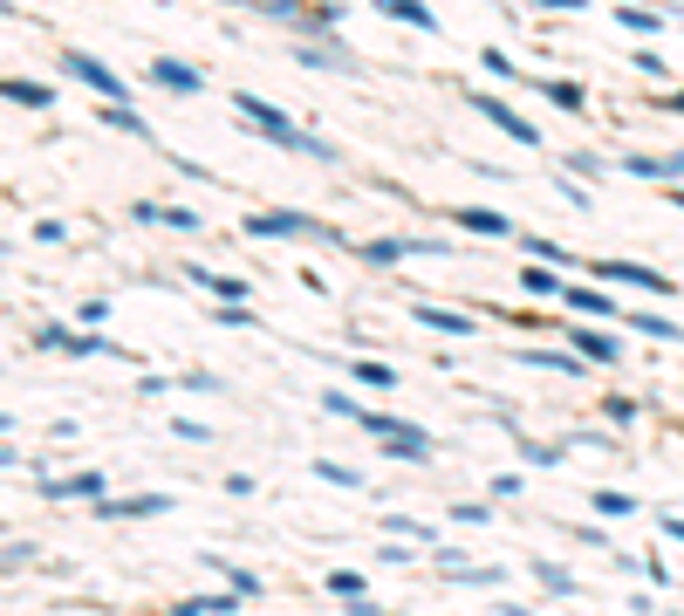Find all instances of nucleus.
<instances>
[{"instance_id":"nucleus-11","label":"nucleus","mask_w":684,"mask_h":616,"mask_svg":"<svg viewBox=\"0 0 684 616\" xmlns=\"http://www.w3.org/2000/svg\"><path fill=\"white\" fill-rule=\"evenodd\" d=\"M151 75H158L165 90H179V96H199V69H185V62H158Z\"/></svg>"},{"instance_id":"nucleus-3","label":"nucleus","mask_w":684,"mask_h":616,"mask_svg":"<svg viewBox=\"0 0 684 616\" xmlns=\"http://www.w3.org/2000/svg\"><path fill=\"white\" fill-rule=\"evenodd\" d=\"M466 103H472L479 117H493V123H500L506 138H520V144H541V131H535V123H527V117H514V110H506L500 96H466Z\"/></svg>"},{"instance_id":"nucleus-23","label":"nucleus","mask_w":684,"mask_h":616,"mask_svg":"<svg viewBox=\"0 0 684 616\" xmlns=\"http://www.w3.org/2000/svg\"><path fill=\"white\" fill-rule=\"evenodd\" d=\"M28 555H35L28 542H8V555H0V569H8V576H21V561H28Z\"/></svg>"},{"instance_id":"nucleus-14","label":"nucleus","mask_w":684,"mask_h":616,"mask_svg":"<svg viewBox=\"0 0 684 616\" xmlns=\"http://www.w3.org/2000/svg\"><path fill=\"white\" fill-rule=\"evenodd\" d=\"M629 329H637V336H657V343H684V329L664 322V316H629Z\"/></svg>"},{"instance_id":"nucleus-4","label":"nucleus","mask_w":684,"mask_h":616,"mask_svg":"<svg viewBox=\"0 0 684 616\" xmlns=\"http://www.w3.org/2000/svg\"><path fill=\"white\" fill-rule=\"evenodd\" d=\"M602 281H629V288H644V295H671L677 288V281L650 274V268H629V261H602Z\"/></svg>"},{"instance_id":"nucleus-13","label":"nucleus","mask_w":684,"mask_h":616,"mask_svg":"<svg viewBox=\"0 0 684 616\" xmlns=\"http://www.w3.org/2000/svg\"><path fill=\"white\" fill-rule=\"evenodd\" d=\"M575 350L596 356V364H616V336H596V329H575Z\"/></svg>"},{"instance_id":"nucleus-17","label":"nucleus","mask_w":684,"mask_h":616,"mask_svg":"<svg viewBox=\"0 0 684 616\" xmlns=\"http://www.w3.org/2000/svg\"><path fill=\"white\" fill-rule=\"evenodd\" d=\"M8 103H28V110H48V90H41V83H8Z\"/></svg>"},{"instance_id":"nucleus-1","label":"nucleus","mask_w":684,"mask_h":616,"mask_svg":"<svg viewBox=\"0 0 684 616\" xmlns=\"http://www.w3.org/2000/svg\"><path fill=\"white\" fill-rule=\"evenodd\" d=\"M233 110H240V117H247L267 144H281V151H309V158H336V151H328L322 138H309L301 123H288V117L274 110V103H261V96H247V90H240V96H233Z\"/></svg>"},{"instance_id":"nucleus-18","label":"nucleus","mask_w":684,"mask_h":616,"mask_svg":"<svg viewBox=\"0 0 684 616\" xmlns=\"http://www.w3.org/2000/svg\"><path fill=\"white\" fill-rule=\"evenodd\" d=\"M185 609H192V616H233L240 603H233V596H192Z\"/></svg>"},{"instance_id":"nucleus-10","label":"nucleus","mask_w":684,"mask_h":616,"mask_svg":"<svg viewBox=\"0 0 684 616\" xmlns=\"http://www.w3.org/2000/svg\"><path fill=\"white\" fill-rule=\"evenodd\" d=\"M391 452H397V459H432V439H424L418 425H397V431H391Z\"/></svg>"},{"instance_id":"nucleus-15","label":"nucleus","mask_w":684,"mask_h":616,"mask_svg":"<svg viewBox=\"0 0 684 616\" xmlns=\"http://www.w3.org/2000/svg\"><path fill=\"white\" fill-rule=\"evenodd\" d=\"M171 500L165 494H144V500H104V513H110V521H117V513H165Z\"/></svg>"},{"instance_id":"nucleus-19","label":"nucleus","mask_w":684,"mask_h":616,"mask_svg":"<svg viewBox=\"0 0 684 616\" xmlns=\"http://www.w3.org/2000/svg\"><path fill=\"white\" fill-rule=\"evenodd\" d=\"M520 288H527V295H554V288H562V281H554L548 268H527V274H520Z\"/></svg>"},{"instance_id":"nucleus-21","label":"nucleus","mask_w":684,"mask_h":616,"mask_svg":"<svg viewBox=\"0 0 684 616\" xmlns=\"http://www.w3.org/2000/svg\"><path fill=\"white\" fill-rule=\"evenodd\" d=\"M328 589H336V596H357V603H363V576H357V569H336V576H328Z\"/></svg>"},{"instance_id":"nucleus-25","label":"nucleus","mask_w":684,"mask_h":616,"mask_svg":"<svg viewBox=\"0 0 684 616\" xmlns=\"http://www.w3.org/2000/svg\"><path fill=\"white\" fill-rule=\"evenodd\" d=\"M629 507H637L629 494H596V513H629Z\"/></svg>"},{"instance_id":"nucleus-9","label":"nucleus","mask_w":684,"mask_h":616,"mask_svg":"<svg viewBox=\"0 0 684 616\" xmlns=\"http://www.w3.org/2000/svg\"><path fill=\"white\" fill-rule=\"evenodd\" d=\"M459 226H466V234H487V240H500V234H506V220H500V213H487V205H459Z\"/></svg>"},{"instance_id":"nucleus-22","label":"nucleus","mask_w":684,"mask_h":616,"mask_svg":"<svg viewBox=\"0 0 684 616\" xmlns=\"http://www.w3.org/2000/svg\"><path fill=\"white\" fill-rule=\"evenodd\" d=\"M616 21H623V28H637V35L657 28V14H644V8H616Z\"/></svg>"},{"instance_id":"nucleus-16","label":"nucleus","mask_w":684,"mask_h":616,"mask_svg":"<svg viewBox=\"0 0 684 616\" xmlns=\"http://www.w3.org/2000/svg\"><path fill=\"white\" fill-rule=\"evenodd\" d=\"M104 123H117V131H131V138H151V123H144L137 110H123V103H110V110H104Z\"/></svg>"},{"instance_id":"nucleus-6","label":"nucleus","mask_w":684,"mask_h":616,"mask_svg":"<svg viewBox=\"0 0 684 616\" xmlns=\"http://www.w3.org/2000/svg\"><path fill=\"white\" fill-rule=\"evenodd\" d=\"M411 316H418L424 329H445V336H472V316H452V308H432V301H418Z\"/></svg>"},{"instance_id":"nucleus-27","label":"nucleus","mask_w":684,"mask_h":616,"mask_svg":"<svg viewBox=\"0 0 684 616\" xmlns=\"http://www.w3.org/2000/svg\"><path fill=\"white\" fill-rule=\"evenodd\" d=\"M535 8H554V14H568V8H581V0H535Z\"/></svg>"},{"instance_id":"nucleus-26","label":"nucleus","mask_w":684,"mask_h":616,"mask_svg":"<svg viewBox=\"0 0 684 616\" xmlns=\"http://www.w3.org/2000/svg\"><path fill=\"white\" fill-rule=\"evenodd\" d=\"M363 253H370V261H397V253H404V240H370Z\"/></svg>"},{"instance_id":"nucleus-24","label":"nucleus","mask_w":684,"mask_h":616,"mask_svg":"<svg viewBox=\"0 0 684 616\" xmlns=\"http://www.w3.org/2000/svg\"><path fill=\"white\" fill-rule=\"evenodd\" d=\"M548 96L562 103V110H581V90H575V83H548Z\"/></svg>"},{"instance_id":"nucleus-20","label":"nucleus","mask_w":684,"mask_h":616,"mask_svg":"<svg viewBox=\"0 0 684 616\" xmlns=\"http://www.w3.org/2000/svg\"><path fill=\"white\" fill-rule=\"evenodd\" d=\"M568 301L581 308V316H610V301H602L596 288H568Z\"/></svg>"},{"instance_id":"nucleus-7","label":"nucleus","mask_w":684,"mask_h":616,"mask_svg":"<svg viewBox=\"0 0 684 616\" xmlns=\"http://www.w3.org/2000/svg\"><path fill=\"white\" fill-rule=\"evenodd\" d=\"M301 62L309 69H357V56H343L336 42H309V35H301Z\"/></svg>"},{"instance_id":"nucleus-2","label":"nucleus","mask_w":684,"mask_h":616,"mask_svg":"<svg viewBox=\"0 0 684 616\" xmlns=\"http://www.w3.org/2000/svg\"><path fill=\"white\" fill-rule=\"evenodd\" d=\"M247 234H261V240H281V234L336 240V226H322V220H301V213H253V220H247Z\"/></svg>"},{"instance_id":"nucleus-8","label":"nucleus","mask_w":684,"mask_h":616,"mask_svg":"<svg viewBox=\"0 0 684 616\" xmlns=\"http://www.w3.org/2000/svg\"><path fill=\"white\" fill-rule=\"evenodd\" d=\"M376 8H384L391 21H411V28H439V14L424 8V0H376Z\"/></svg>"},{"instance_id":"nucleus-5","label":"nucleus","mask_w":684,"mask_h":616,"mask_svg":"<svg viewBox=\"0 0 684 616\" xmlns=\"http://www.w3.org/2000/svg\"><path fill=\"white\" fill-rule=\"evenodd\" d=\"M69 75H75V83H89V90H104L110 103L123 96V75H110V69L96 62V56H69Z\"/></svg>"},{"instance_id":"nucleus-12","label":"nucleus","mask_w":684,"mask_h":616,"mask_svg":"<svg viewBox=\"0 0 684 616\" xmlns=\"http://www.w3.org/2000/svg\"><path fill=\"white\" fill-rule=\"evenodd\" d=\"M192 281H199V288H213L219 301H240V295H247V281H233V274H206V268H192Z\"/></svg>"}]
</instances>
